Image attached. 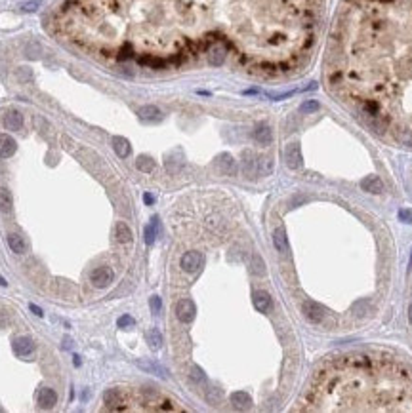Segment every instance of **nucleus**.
<instances>
[{
	"instance_id": "obj_1",
	"label": "nucleus",
	"mask_w": 412,
	"mask_h": 413,
	"mask_svg": "<svg viewBox=\"0 0 412 413\" xmlns=\"http://www.w3.org/2000/svg\"><path fill=\"white\" fill-rule=\"evenodd\" d=\"M328 54V84L370 130H412V0H345Z\"/></svg>"
},
{
	"instance_id": "obj_2",
	"label": "nucleus",
	"mask_w": 412,
	"mask_h": 413,
	"mask_svg": "<svg viewBox=\"0 0 412 413\" xmlns=\"http://www.w3.org/2000/svg\"><path fill=\"white\" fill-rule=\"evenodd\" d=\"M296 412H412V370L386 354H349L322 364Z\"/></svg>"
},
{
	"instance_id": "obj_3",
	"label": "nucleus",
	"mask_w": 412,
	"mask_h": 413,
	"mask_svg": "<svg viewBox=\"0 0 412 413\" xmlns=\"http://www.w3.org/2000/svg\"><path fill=\"white\" fill-rule=\"evenodd\" d=\"M174 312H176V318H178L180 322L189 324V322H193V320H195L197 306H195V303H193L191 299H180V301L176 303Z\"/></svg>"
},
{
	"instance_id": "obj_4",
	"label": "nucleus",
	"mask_w": 412,
	"mask_h": 413,
	"mask_svg": "<svg viewBox=\"0 0 412 413\" xmlns=\"http://www.w3.org/2000/svg\"><path fill=\"white\" fill-rule=\"evenodd\" d=\"M205 263V257L201 251H187L182 255V261H180V267H182L185 272H197Z\"/></svg>"
},
{
	"instance_id": "obj_5",
	"label": "nucleus",
	"mask_w": 412,
	"mask_h": 413,
	"mask_svg": "<svg viewBox=\"0 0 412 413\" xmlns=\"http://www.w3.org/2000/svg\"><path fill=\"white\" fill-rule=\"evenodd\" d=\"M90 280H92V286H94V287L103 289V287L111 286V282H113V270H111L109 267H97V269L92 272Z\"/></svg>"
},
{
	"instance_id": "obj_6",
	"label": "nucleus",
	"mask_w": 412,
	"mask_h": 413,
	"mask_svg": "<svg viewBox=\"0 0 412 413\" xmlns=\"http://www.w3.org/2000/svg\"><path fill=\"white\" fill-rule=\"evenodd\" d=\"M225 57H227V46L225 44L216 42L208 48V61H210V65H216V67L222 65L225 61Z\"/></svg>"
},
{
	"instance_id": "obj_7",
	"label": "nucleus",
	"mask_w": 412,
	"mask_h": 413,
	"mask_svg": "<svg viewBox=\"0 0 412 413\" xmlns=\"http://www.w3.org/2000/svg\"><path fill=\"white\" fill-rule=\"evenodd\" d=\"M284 160H286V166L290 170H298L301 166V152H300V145L298 143H290L284 149Z\"/></svg>"
},
{
	"instance_id": "obj_8",
	"label": "nucleus",
	"mask_w": 412,
	"mask_h": 413,
	"mask_svg": "<svg viewBox=\"0 0 412 413\" xmlns=\"http://www.w3.org/2000/svg\"><path fill=\"white\" fill-rule=\"evenodd\" d=\"M216 166H218V170L224 175H237V172H239L237 162L233 160L231 154H220L216 158Z\"/></svg>"
},
{
	"instance_id": "obj_9",
	"label": "nucleus",
	"mask_w": 412,
	"mask_h": 413,
	"mask_svg": "<svg viewBox=\"0 0 412 413\" xmlns=\"http://www.w3.org/2000/svg\"><path fill=\"white\" fill-rule=\"evenodd\" d=\"M252 135H254L256 143H260V145H263V147H267V145L273 143V130H271L267 124H258V126L254 128V131H252Z\"/></svg>"
},
{
	"instance_id": "obj_10",
	"label": "nucleus",
	"mask_w": 412,
	"mask_h": 413,
	"mask_svg": "<svg viewBox=\"0 0 412 413\" xmlns=\"http://www.w3.org/2000/svg\"><path fill=\"white\" fill-rule=\"evenodd\" d=\"M4 126H6V130L19 131L23 128V114L18 109L6 110V114H4Z\"/></svg>"
},
{
	"instance_id": "obj_11",
	"label": "nucleus",
	"mask_w": 412,
	"mask_h": 413,
	"mask_svg": "<svg viewBox=\"0 0 412 413\" xmlns=\"http://www.w3.org/2000/svg\"><path fill=\"white\" fill-rule=\"evenodd\" d=\"M12 347H14V352L18 354V356H29V354H33V350H35V341L31 339V337H18V339H14V343H12Z\"/></svg>"
},
{
	"instance_id": "obj_12",
	"label": "nucleus",
	"mask_w": 412,
	"mask_h": 413,
	"mask_svg": "<svg viewBox=\"0 0 412 413\" xmlns=\"http://www.w3.org/2000/svg\"><path fill=\"white\" fill-rule=\"evenodd\" d=\"M16 151H18L16 139H14L12 135L2 133V135H0V158H10V156L16 154Z\"/></svg>"
},
{
	"instance_id": "obj_13",
	"label": "nucleus",
	"mask_w": 412,
	"mask_h": 413,
	"mask_svg": "<svg viewBox=\"0 0 412 413\" xmlns=\"http://www.w3.org/2000/svg\"><path fill=\"white\" fill-rule=\"evenodd\" d=\"M137 116L143 120V122H160L162 120V112H160L159 107L155 105H143L137 110Z\"/></svg>"
},
{
	"instance_id": "obj_14",
	"label": "nucleus",
	"mask_w": 412,
	"mask_h": 413,
	"mask_svg": "<svg viewBox=\"0 0 412 413\" xmlns=\"http://www.w3.org/2000/svg\"><path fill=\"white\" fill-rule=\"evenodd\" d=\"M57 402V394L54 389H48V387H42L40 392H38V406L42 410H52Z\"/></svg>"
},
{
	"instance_id": "obj_15",
	"label": "nucleus",
	"mask_w": 412,
	"mask_h": 413,
	"mask_svg": "<svg viewBox=\"0 0 412 413\" xmlns=\"http://www.w3.org/2000/svg\"><path fill=\"white\" fill-rule=\"evenodd\" d=\"M361 189L366 193H372V195H380L384 191V183L378 175H368L361 181Z\"/></svg>"
},
{
	"instance_id": "obj_16",
	"label": "nucleus",
	"mask_w": 412,
	"mask_h": 413,
	"mask_svg": "<svg viewBox=\"0 0 412 413\" xmlns=\"http://www.w3.org/2000/svg\"><path fill=\"white\" fill-rule=\"evenodd\" d=\"M243 170H244V175H248V177H256L258 175V160H256V156H254V152L246 151L243 154Z\"/></svg>"
},
{
	"instance_id": "obj_17",
	"label": "nucleus",
	"mask_w": 412,
	"mask_h": 413,
	"mask_svg": "<svg viewBox=\"0 0 412 413\" xmlns=\"http://www.w3.org/2000/svg\"><path fill=\"white\" fill-rule=\"evenodd\" d=\"M303 312H305L307 320H311V322H315V324H319L320 320H322V316H324L322 306L317 303H313V301H307V303L303 305Z\"/></svg>"
},
{
	"instance_id": "obj_18",
	"label": "nucleus",
	"mask_w": 412,
	"mask_h": 413,
	"mask_svg": "<svg viewBox=\"0 0 412 413\" xmlns=\"http://www.w3.org/2000/svg\"><path fill=\"white\" fill-rule=\"evenodd\" d=\"M252 301H254L256 310H260V312H267L271 308V295L267 291H256Z\"/></svg>"
},
{
	"instance_id": "obj_19",
	"label": "nucleus",
	"mask_w": 412,
	"mask_h": 413,
	"mask_svg": "<svg viewBox=\"0 0 412 413\" xmlns=\"http://www.w3.org/2000/svg\"><path fill=\"white\" fill-rule=\"evenodd\" d=\"M229 400H231V404H233L237 410H246V408H250V404H252L250 396H248L246 392H243V391L233 392Z\"/></svg>"
},
{
	"instance_id": "obj_20",
	"label": "nucleus",
	"mask_w": 412,
	"mask_h": 413,
	"mask_svg": "<svg viewBox=\"0 0 412 413\" xmlns=\"http://www.w3.org/2000/svg\"><path fill=\"white\" fill-rule=\"evenodd\" d=\"M8 246H10V250L14 251V253H18V255H21L25 253V250H27V244H25V240L23 236L19 234H16V233H12V234H8Z\"/></svg>"
},
{
	"instance_id": "obj_21",
	"label": "nucleus",
	"mask_w": 412,
	"mask_h": 413,
	"mask_svg": "<svg viewBox=\"0 0 412 413\" xmlns=\"http://www.w3.org/2000/svg\"><path fill=\"white\" fill-rule=\"evenodd\" d=\"M273 244H275V248H277V251H281V253H286V251H288L286 233H284L282 227H279V229L273 233Z\"/></svg>"
},
{
	"instance_id": "obj_22",
	"label": "nucleus",
	"mask_w": 412,
	"mask_h": 413,
	"mask_svg": "<svg viewBox=\"0 0 412 413\" xmlns=\"http://www.w3.org/2000/svg\"><path fill=\"white\" fill-rule=\"evenodd\" d=\"M116 240L120 242V244H130L132 242V231H130V227L126 225V223H116Z\"/></svg>"
},
{
	"instance_id": "obj_23",
	"label": "nucleus",
	"mask_w": 412,
	"mask_h": 413,
	"mask_svg": "<svg viewBox=\"0 0 412 413\" xmlns=\"http://www.w3.org/2000/svg\"><path fill=\"white\" fill-rule=\"evenodd\" d=\"M113 149L120 158H126L130 154V143L124 137H113Z\"/></svg>"
},
{
	"instance_id": "obj_24",
	"label": "nucleus",
	"mask_w": 412,
	"mask_h": 413,
	"mask_svg": "<svg viewBox=\"0 0 412 413\" xmlns=\"http://www.w3.org/2000/svg\"><path fill=\"white\" fill-rule=\"evenodd\" d=\"M12 204H14L12 193H10L8 189L0 187V212H2V214H10V212H12Z\"/></svg>"
},
{
	"instance_id": "obj_25",
	"label": "nucleus",
	"mask_w": 412,
	"mask_h": 413,
	"mask_svg": "<svg viewBox=\"0 0 412 413\" xmlns=\"http://www.w3.org/2000/svg\"><path fill=\"white\" fill-rule=\"evenodd\" d=\"M157 233H159V219L155 217L147 227H145V242H147V244H153L155 238H157Z\"/></svg>"
},
{
	"instance_id": "obj_26",
	"label": "nucleus",
	"mask_w": 412,
	"mask_h": 413,
	"mask_svg": "<svg viewBox=\"0 0 412 413\" xmlns=\"http://www.w3.org/2000/svg\"><path fill=\"white\" fill-rule=\"evenodd\" d=\"M147 343L153 350H159L160 345H162V335H160L159 329H149L147 331Z\"/></svg>"
},
{
	"instance_id": "obj_27",
	"label": "nucleus",
	"mask_w": 412,
	"mask_h": 413,
	"mask_svg": "<svg viewBox=\"0 0 412 413\" xmlns=\"http://www.w3.org/2000/svg\"><path fill=\"white\" fill-rule=\"evenodd\" d=\"M136 166H137V170H141V172H145V174H149V172L155 170V162H153L149 156H139L136 160Z\"/></svg>"
},
{
	"instance_id": "obj_28",
	"label": "nucleus",
	"mask_w": 412,
	"mask_h": 413,
	"mask_svg": "<svg viewBox=\"0 0 412 413\" xmlns=\"http://www.w3.org/2000/svg\"><path fill=\"white\" fill-rule=\"evenodd\" d=\"M139 368H143V370H147V371H153V373H157L160 377L166 375V371L162 370L160 366H157V364H153V362H139Z\"/></svg>"
},
{
	"instance_id": "obj_29",
	"label": "nucleus",
	"mask_w": 412,
	"mask_h": 413,
	"mask_svg": "<svg viewBox=\"0 0 412 413\" xmlns=\"http://www.w3.org/2000/svg\"><path fill=\"white\" fill-rule=\"evenodd\" d=\"M252 272L254 274H263L265 272V265H263L260 255H254L252 257Z\"/></svg>"
},
{
	"instance_id": "obj_30",
	"label": "nucleus",
	"mask_w": 412,
	"mask_h": 413,
	"mask_svg": "<svg viewBox=\"0 0 412 413\" xmlns=\"http://www.w3.org/2000/svg\"><path fill=\"white\" fill-rule=\"evenodd\" d=\"M40 4H42V0H27V2L21 4V10L27 12V14H33V12H37L40 8Z\"/></svg>"
},
{
	"instance_id": "obj_31",
	"label": "nucleus",
	"mask_w": 412,
	"mask_h": 413,
	"mask_svg": "<svg viewBox=\"0 0 412 413\" xmlns=\"http://www.w3.org/2000/svg\"><path fill=\"white\" fill-rule=\"evenodd\" d=\"M300 109H301V112H307V114H309V112H317V110L320 109V105H319V101H313V99H311V101L301 103Z\"/></svg>"
},
{
	"instance_id": "obj_32",
	"label": "nucleus",
	"mask_w": 412,
	"mask_h": 413,
	"mask_svg": "<svg viewBox=\"0 0 412 413\" xmlns=\"http://www.w3.org/2000/svg\"><path fill=\"white\" fill-rule=\"evenodd\" d=\"M116 326L122 327V329H126V327H132V326H134V318H132V316H128V314H124V316H120V318H118Z\"/></svg>"
},
{
	"instance_id": "obj_33",
	"label": "nucleus",
	"mask_w": 412,
	"mask_h": 413,
	"mask_svg": "<svg viewBox=\"0 0 412 413\" xmlns=\"http://www.w3.org/2000/svg\"><path fill=\"white\" fill-rule=\"evenodd\" d=\"M149 305H151L153 312H160V306H162V303H160V297L153 295V297H151V301H149Z\"/></svg>"
},
{
	"instance_id": "obj_34",
	"label": "nucleus",
	"mask_w": 412,
	"mask_h": 413,
	"mask_svg": "<svg viewBox=\"0 0 412 413\" xmlns=\"http://www.w3.org/2000/svg\"><path fill=\"white\" fill-rule=\"evenodd\" d=\"M399 219L405 221V223H412V212L411 210H401L399 212Z\"/></svg>"
},
{
	"instance_id": "obj_35",
	"label": "nucleus",
	"mask_w": 412,
	"mask_h": 413,
	"mask_svg": "<svg viewBox=\"0 0 412 413\" xmlns=\"http://www.w3.org/2000/svg\"><path fill=\"white\" fill-rule=\"evenodd\" d=\"M191 379L201 383V381H205V375H203V371L199 370V368H193V370H191Z\"/></svg>"
},
{
	"instance_id": "obj_36",
	"label": "nucleus",
	"mask_w": 412,
	"mask_h": 413,
	"mask_svg": "<svg viewBox=\"0 0 412 413\" xmlns=\"http://www.w3.org/2000/svg\"><path fill=\"white\" fill-rule=\"evenodd\" d=\"M29 308H31V310H33V314H35V316H38V318H42V316H44V310H42V308H40V306H37V305H29Z\"/></svg>"
},
{
	"instance_id": "obj_37",
	"label": "nucleus",
	"mask_w": 412,
	"mask_h": 413,
	"mask_svg": "<svg viewBox=\"0 0 412 413\" xmlns=\"http://www.w3.org/2000/svg\"><path fill=\"white\" fill-rule=\"evenodd\" d=\"M143 202H145V204H155V196L145 193V195H143Z\"/></svg>"
},
{
	"instance_id": "obj_38",
	"label": "nucleus",
	"mask_w": 412,
	"mask_h": 413,
	"mask_svg": "<svg viewBox=\"0 0 412 413\" xmlns=\"http://www.w3.org/2000/svg\"><path fill=\"white\" fill-rule=\"evenodd\" d=\"M63 347H65V348L71 347V339H69V337H65V339H63Z\"/></svg>"
},
{
	"instance_id": "obj_39",
	"label": "nucleus",
	"mask_w": 412,
	"mask_h": 413,
	"mask_svg": "<svg viewBox=\"0 0 412 413\" xmlns=\"http://www.w3.org/2000/svg\"><path fill=\"white\" fill-rule=\"evenodd\" d=\"M409 320H411V324H412V303H411V306H409Z\"/></svg>"
},
{
	"instance_id": "obj_40",
	"label": "nucleus",
	"mask_w": 412,
	"mask_h": 413,
	"mask_svg": "<svg viewBox=\"0 0 412 413\" xmlns=\"http://www.w3.org/2000/svg\"><path fill=\"white\" fill-rule=\"evenodd\" d=\"M0 286H6V280H4L2 276H0Z\"/></svg>"
}]
</instances>
